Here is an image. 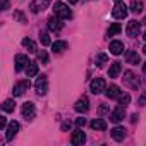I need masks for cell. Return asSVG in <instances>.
I'll return each mask as SVG.
<instances>
[{"instance_id": "6", "label": "cell", "mask_w": 146, "mask_h": 146, "mask_svg": "<svg viewBox=\"0 0 146 146\" xmlns=\"http://www.w3.org/2000/svg\"><path fill=\"white\" fill-rule=\"evenodd\" d=\"M29 86H31L29 79H23V81L16 83V84H14V90H12L14 96H23V95H24V91H28V90H29Z\"/></svg>"}, {"instance_id": "22", "label": "cell", "mask_w": 146, "mask_h": 146, "mask_svg": "<svg viewBox=\"0 0 146 146\" xmlns=\"http://www.w3.org/2000/svg\"><path fill=\"white\" fill-rule=\"evenodd\" d=\"M23 46H24V48H28V52H29V53H36V52H38L36 43H35L33 40H29V38H24V40H23Z\"/></svg>"}, {"instance_id": "29", "label": "cell", "mask_w": 146, "mask_h": 146, "mask_svg": "<svg viewBox=\"0 0 146 146\" xmlns=\"http://www.w3.org/2000/svg\"><path fill=\"white\" fill-rule=\"evenodd\" d=\"M40 41H41V45L43 46H48L50 45V36H48V33H40Z\"/></svg>"}, {"instance_id": "19", "label": "cell", "mask_w": 146, "mask_h": 146, "mask_svg": "<svg viewBox=\"0 0 146 146\" xmlns=\"http://www.w3.org/2000/svg\"><path fill=\"white\" fill-rule=\"evenodd\" d=\"M105 95H107V98H110V100H117V98H119V95H120V90H119V86L112 84L110 88H107V90H105Z\"/></svg>"}, {"instance_id": "1", "label": "cell", "mask_w": 146, "mask_h": 146, "mask_svg": "<svg viewBox=\"0 0 146 146\" xmlns=\"http://www.w3.org/2000/svg\"><path fill=\"white\" fill-rule=\"evenodd\" d=\"M53 12H55V16H58L60 19H70V17H72V12H70L69 5H65L64 2H55Z\"/></svg>"}, {"instance_id": "20", "label": "cell", "mask_w": 146, "mask_h": 146, "mask_svg": "<svg viewBox=\"0 0 146 146\" xmlns=\"http://www.w3.org/2000/svg\"><path fill=\"white\" fill-rule=\"evenodd\" d=\"M90 125H91V129H95V131H105V129H107V122H105L103 119H93Z\"/></svg>"}, {"instance_id": "38", "label": "cell", "mask_w": 146, "mask_h": 146, "mask_svg": "<svg viewBox=\"0 0 146 146\" xmlns=\"http://www.w3.org/2000/svg\"><path fill=\"white\" fill-rule=\"evenodd\" d=\"M143 72L146 74V62H144V65H143Z\"/></svg>"}, {"instance_id": "14", "label": "cell", "mask_w": 146, "mask_h": 146, "mask_svg": "<svg viewBox=\"0 0 146 146\" xmlns=\"http://www.w3.org/2000/svg\"><path fill=\"white\" fill-rule=\"evenodd\" d=\"M125 62L131 64V65H137V64L141 62V57H139L137 52H134V50H127V52H125Z\"/></svg>"}, {"instance_id": "16", "label": "cell", "mask_w": 146, "mask_h": 146, "mask_svg": "<svg viewBox=\"0 0 146 146\" xmlns=\"http://www.w3.org/2000/svg\"><path fill=\"white\" fill-rule=\"evenodd\" d=\"M120 72H122V65H120V62H113V64L110 65V69H108V76H110L112 79H115V78H119Z\"/></svg>"}, {"instance_id": "27", "label": "cell", "mask_w": 146, "mask_h": 146, "mask_svg": "<svg viewBox=\"0 0 146 146\" xmlns=\"http://www.w3.org/2000/svg\"><path fill=\"white\" fill-rule=\"evenodd\" d=\"M2 108H4V112H14V108H16V102H14V100H5L4 105H2Z\"/></svg>"}, {"instance_id": "5", "label": "cell", "mask_w": 146, "mask_h": 146, "mask_svg": "<svg viewBox=\"0 0 146 146\" xmlns=\"http://www.w3.org/2000/svg\"><path fill=\"white\" fill-rule=\"evenodd\" d=\"M35 90H36V93H38L40 96L46 95V91H48V79H46V76H40V78L36 79Z\"/></svg>"}, {"instance_id": "26", "label": "cell", "mask_w": 146, "mask_h": 146, "mask_svg": "<svg viewBox=\"0 0 146 146\" xmlns=\"http://www.w3.org/2000/svg\"><path fill=\"white\" fill-rule=\"evenodd\" d=\"M117 102H119V105H129L131 103V95L129 93H122L120 91V95H119V98H117Z\"/></svg>"}, {"instance_id": "35", "label": "cell", "mask_w": 146, "mask_h": 146, "mask_svg": "<svg viewBox=\"0 0 146 146\" xmlns=\"http://www.w3.org/2000/svg\"><path fill=\"white\" fill-rule=\"evenodd\" d=\"M84 124H86V119H83V117L81 119H76V125L78 127H84Z\"/></svg>"}, {"instance_id": "9", "label": "cell", "mask_w": 146, "mask_h": 146, "mask_svg": "<svg viewBox=\"0 0 146 146\" xmlns=\"http://www.w3.org/2000/svg\"><path fill=\"white\" fill-rule=\"evenodd\" d=\"M139 31H141V23H137V21H129V23H127V28H125L127 36L134 38V36L139 35Z\"/></svg>"}, {"instance_id": "25", "label": "cell", "mask_w": 146, "mask_h": 146, "mask_svg": "<svg viewBox=\"0 0 146 146\" xmlns=\"http://www.w3.org/2000/svg\"><path fill=\"white\" fill-rule=\"evenodd\" d=\"M120 31H122V26H120L119 23H113V24H112V26L108 28L107 35H108V36H115V35H119Z\"/></svg>"}, {"instance_id": "31", "label": "cell", "mask_w": 146, "mask_h": 146, "mask_svg": "<svg viewBox=\"0 0 146 146\" xmlns=\"http://www.w3.org/2000/svg\"><path fill=\"white\" fill-rule=\"evenodd\" d=\"M14 19H17L19 23H26V17H24V14H23L21 11H16V12H14Z\"/></svg>"}, {"instance_id": "12", "label": "cell", "mask_w": 146, "mask_h": 146, "mask_svg": "<svg viewBox=\"0 0 146 146\" xmlns=\"http://www.w3.org/2000/svg\"><path fill=\"white\" fill-rule=\"evenodd\" d=\"M88 108H90V100H88L86 96H81V98L76 102V105H74V110H76V112H79V113L88 112Z\"/></svg>"}, {"instance_id": "37", "label": "cell", "mask_w": 146, "mask_h": 146, "mask_svg": "<svg viewBox=\"0 0 146 146\" xmlns=\"http://www.w3.org/2000/svg\"><path fill=\"white\" fill-rule=\"evenodd\" d=\"M69 2H70V4H78V2H79V0H69Z\"/></svg>"}, {"instance_id": "7", "label": "cell", "mask_w": 146, "mask_h": 146, "mask_svg": "<svg viewBox=\"0 0 146 146\" xmlns=\"http://www.w3.org/2000/svg\"><path fill=\"white\" fill-rule=\"evenodd\" d=\"M21 112H23V117L26 120H33L36 117V108H35V103H31V102H26L23 105V110Z\"/></svg>"}, {"instance_id": "41", "label": "cell", "mask_w": 146, "mask_h": 146, "mask_svg": "<svg viewBox=\"0 0 146 146\" xmlns=\"http://www.w3.org/2000/svg\"><path fill=\"white\" fill-rule=\"evenodd\" d=\"M43 2H45V4H48V2H50V0H43Z\"/></svg>"}, {"instance_id": "42", "label": "cell", "mask_w": 146, "mask_h": 146, "mask_svg": "<svg viewBox=\"0 0 146 146\" xmlns=\"http://www.w3.org/2000/svg\"><path fill=\"white\" fill-rule=\"evenodd\" d=\"M144 40H146V33H144Z\"/></svg>"}, {"instance_id": "21", "label": "cell", "mask_w": 146, "mask_h": 146, "mask_svg": "<svg viewBox=\"0 0 146 146\" xmlns=\"http://www.w3.org/2000/svg\"><path fill=\"white\" fill-rule=\"evenodd\" d=\"M38 74V64L36 62H29L28 67H26V76L28 78H35Z\"/></svg>"}, {"instance_id": "40", "label": "cell", "mask_w": 146, "mask_h": 146, "mask_svg": "<svg viewBox=\"0 0 146 146\" xmlns=\"http://www.w3.org/2000/svg\"><path fill=\"white\" fill-rule=\"evenodd\" d=\"M143 52H144V53H146V45H144V48H143Z\"/></svg>"}, {"instance_id": "8", "label": "cell", "mask_w": 146, "mask_h": 146, "mask_svg": "<svg viewBox=\"0 0 146 146\" xmlns=\"http://www.w3.org/2000/svg\"><path fill=\"white\" fill-rule=\"evenodd\" d=\"M17 132H19V122H16V120L9 122V125H7V129H5V139H7V141H12Z\"/></svg>"}, {"instance_id": "39", "label": "cell", "mask_w": 146, "mask_h": 146, "mask_svg": "<svg viewBox=\"0 0 146 146\" xmlns=\"http://www.w3.org/2000/svg\"><path fill=\"white\" fill-rule=\"evenodd\" d=\"M141 24H146V17H144V19H143V23H141Z\"/></svg>"}, {"instance_id": "10", "label": "cell", "mask_w": 146, "mask_h": 146, "mask_svg": "<svg viewBox=\"0 0 146 146\" xmlns=\"http://www.w3.org/2000/svg\"><path fill=\"white\" fill-rule=\"evenodd\" d=\"M29 62H31V60L28 58V55H23V53L16 55V70H17V72H19V70H26V67H28Z\"/></svg>"}, {"instance_id": "24", "label": "cell", "mask_w": 146, "mask_h": 146, "mask_svg": "<svg viewBox=\"0 0 146 146\" xmlns=\"http://www.w3.org/2000/svg\"><path fill=\"white\" fill-rule=\"evenodd\" d=\"M65 48H67V43H65V41H55V43L52 45L53 53H62Z\"/></svg>"}, {"instance_id": "36", "label": "cell", "mask_w": 146, "mask_h": 146, "mask_svg": "<svg viewBox=\"0 0 146 146\" xmlns=\"http://www.w3.org/2000/svg\"><path fill=\"white\" fill-rule=\"evenodd\" d=\"M9 9V0H2V11H7Z\"/></svg>"}, {"instance_id": "17", "label": "cell", "mask_w": 146, "mask_h": 146, "mask_svg": "<svg viewBox=\"0 0 146 146\" xmlns=\"http://www.w3.org/2000/svg\"><path fill=\"white\" fill-rule=\"evenodd\" d=\"M70 141H72V144H83V143L86 141V134H84L81 129H78V131H74Z\"/></svg>"}, {"instance_id": "2", "label": "cell", "mask_w": 146, "mask_h": 146, "mask_svg": "<svg viewBox=\"0 0 146 146\" xmlns=\"http://www.w3.org/2000/svg\"><path fill=\"white\" fill-rule=\"evenodd\" d=\"M122 79H124V83H125L129 88H132V90H137V88L141 86V81H139V78L134 74L132 70H125Z\"/></svg>"}, {"instance_id": "18", "label": "cell", "mask_w": 146, "mask_h": 146, "mask_svg": "<svg viewBox=\"0 0 146 146\" xmlns=\"http://www.w3.org/2000/svg\"><path fill=\"white\" fill-rule=\"evenodd\" d=\"M110 136H112L115 141H124V137H125V129H124V127H113V129L110 131Z\"/></svg>"}, {"instance_id": "15", "label": "cell", "mask_w": 146, "mask_h": 146, "mask_svg": "<svg viewBox=\"0 0 146 146\" xmlns=\"http://www.w3.org/2000/svg\"><path fill=\"white\" fill-rule=\"evenodd\" d=\"M124 52V43L115 40V41H110V53L112 55H120Z\"/></svg>"}, {"instance_id": "23", "label": "cell", "mask_w": 146, "mask_h": 146, "mask_svg": "<svg viewBox=\"0 0 146 146\" xmlns=\"http://www.w3.org/2000/svg\"><path fill=\"white\" fill-rule=\"evenodd\" d=\"M144 5H143V0H132V4H131V12L132 14H139L143 12Z\"/></svg>"}, {"instance_id": "13", "label": "cell", "mask_w": 146, "mask_h": 146, "mask_svg": "<svg viewBox=\"0 0 146 146\" xmlns=\"http://www.w3.org/2000/svg\"><path fill=\"white\" fill-rule=\"evenodd\" d=\"M62 21H64V19H60L58 16H52V17L48 19V29H50V31H60L62 26H64Z\"/></svg>"}, {"instance_id": "3", "label": "cell", "mask_w": 146, "mask_h": 146, "mask_svg": "<svg viewBox=\"0 0 146 146\" xmlns=\"http://www.w3.org/2000/svg\"><path fill=\"white\" fill-rule=\"evenodd\" d=\"M112 16H113V19H124L127 16V5L124 4V0H115Z\"/></svg>"}, {"instance_id": "11", "label": "cell", "mask_w": 146, "mask_h": 146, "mask_svg": "<svg viewBox=\"0 0 146 146\" xmlns=\"http://www.w3.org/2000/svg\"><path fill=\"white\" fill-rule=\"evenodd\" d=\"M124 115H125V107H124V105H119V107L110 113V120L115 122V124H119V122L124 119Z\"/></svg>"}, {"instance_id": "28", "label": "cell", "mask_w": 146, "mask_h": 146, "mask_svg": "<svg viewBox=\"0 0 146 146\" xmlns=\"http://www.w3.org/2000/svg\"><path fill=\"white\" fill-rule=\"evenodd\" d=\"M108 62V55L107 53H98L96 55V65L98 67H103V64H107Z\"/></svg>"}, {"instance_id": "32", "label": "cell", "mask_w": 146, "mask_h": 146, "mask_svg": "<svg viewBox=\"0 0 146 146\" xmlns=\"http://www.w3.org/2000/svg\"><path fill=\"white\" fill-rule=\"evenodd\" d=\"M7 125H9L7 124V119L2 115V117H0V129H7Z\"/></svg>"}, {"instance_id": "34", "label": "cell", "mask_w": 146, "mask_h": 146, "mask_svg": "<svg viewBox=\"0 0 146 146\" xmlns=\"http://www.w3.org/2000/svg\"><path fill=\"white\" fill-rule=\"evenodd\" d=\"M31 11H33L35 14H38V12H40V5H38L36 2H31Z\"/></svg>"}, {"instance_id": "33", "label": "cell", "mask_w": 146, "mask_h": 146, "mask_svg": "<svg viewBox=\"0 0 146 146\" xmlns=\"http://www.w3.org/2000/svg\"><path fill=\"white\" fill-rule=\"evenodd\" d=\"M137 105H146V91H143V95L137 100Z\"/></svg>"}, {"instance_id": "4", "label": "cell", "mask_w": 146, "mask_h": 146, "mask_svg": "<svg viewBox=\"0 0 146 146\" xmlns=\"http://www.w3.org/2000/svg\"><path fill=\"white\" fill-rule=\"evenodd\" d=\"M90 90H91L93 95H100V93H103V91L107 90V83H105V79H103V78H95V79L90 83Z\"/></svg>"}, {"instance_id": "30", "label": "cell", "mask_w": 146, "mask_h": 146, "mask_svg": "<svg viewBox=\"0 0 146 146\" xmlns=\"http://www.w3.org/2000/svg\"><path fill=\"white\" fill-rule=\"evenodd\" d=\"M38 62H41V64H48V53H46L45 50L38 52Z\"/></svg>"}]
</instances>
